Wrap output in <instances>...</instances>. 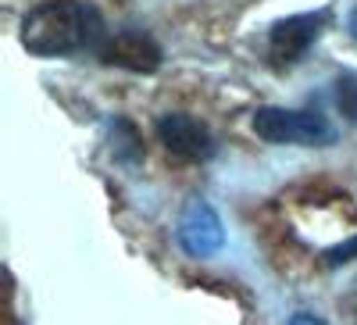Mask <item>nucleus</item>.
Here are the masks:
<instances>
[{
    "label": "nucleus",
    "mask_w": 357,
    "mask_h": 325,
    "mask_svg": "<svg viewBox=\"0 0 357 325\" xmlns=\"http://www.w3.org/2000/svg\"><path fill=\"white\" fill-rule=\"evenodd\" d=\"M333 22V11L321 8V11H304V15H289V18H279L272 22L264 36V50H268V61L275 68H293L301 65L307 50L321 40V33L329 29Z\"/></svg>",
    "instance_id": "obj_3"
},
{
    "label": "nucleus",
    "mask_w": 357,
    "mask_h": 325,
    "mask_svg": "<svg viewBox=\"0 0 357 325\" xmlns=\"http://www.w3.org/2000/svg\"><path fill=\"white\" fill-rule=\"evenodd\" d=\"M354 325H357V322H354Z\"/></svg>",
    "instance_id": "obj_12"
},
{
    "label": "nucleus",
    "mask_w": 357,
    "mask_h": 325,
    "mask_svg": "<svg viewBox=\"0 0 357 325\" xmlns=\"http://www.w3.org/2000/svg\"><path fill=\"white\" fill-rule=\"evenodd\" d=\"M333 100L350 126H357V72H340L333 79Z\"/></svg>",
    "instance_id": "obj_8"
},
{
    "label": "nucleus",
    "mask_w": 357,
    "mask_h": 325,
    "mask_svg": "<svg viewBox=\"0 0 357 325\" xmlns=\"http://www.w3.org/2000/svg\"><path fill=\"white\" fill-rule=\"evenodd\" d=\"M347 33H350V36L357 40V4H354V11L347 15Z\"/></svg>",
    "instance_id": "obj_11"
},
{
    "label": "nucleus",
    "mask_w": 357,
    "mask_h": 325,
    "mask_svg": "<svg viewBox=\"0 0 357 325\" xmlns=\"http://www.w3.org/2000/svg\"><path fill=\"white\" fill-rule=\"evenodd\" d=\"M289 325H325L318 315H307V311H301V315H293L289 318Z\"/></svg>",
    "instance_id": "obj_10"
},
{
    "label": "nucleus",
    "mask_w": 357,
    "mask_h": 325,
    "mask_svg": "<svg viewBox=\"0 0 357 325\" xmlns=\"http://www.w3.org/2000/svg\"><path fill=\"white\" fill-rule=\"evenodd\" d=\"M97 57L104 65L132 72V75H154L165 61V50L151 33H143V29H122V33L107 36V43L100 47Z\"/></svg>",
    "instance_id": "obj_5"
},
{
    "label": "nucleus",
    "mask_w": 357,
    "mask_h": 325,
    "mask_svg": "<svg viewBox=\"0 0 357 325\" xmlns=\"http://www.w3.org/2000/svg\"><path fill=\"white\" fill-rule=\"evenodd\" d=\"M354 257H357V236L347 240V243H340V247H333V250H325V264H347Z\"/></svg>",
    "instance_id": "obj_9"
},
{
    "label": "nucleus",
    "mask_w": 357,
    "mask_h": 325,
    "mask_svg": "<svg viewBox=\"0 0 357 325\" xmlns=\"http://www.w3.org/2000/svg\"><path fill=\"white\" fill-rule=\"evenodd\" d=\"M175 236H178V247H183L190 257H211L225 243V225H222V215L215 211L211 200L193 197L183 208Z\"/></svg>",
    "instance_id": "obj_6"
},
{
    "label": "nucleus",
    "mask_w": 357,
    "mask_h": 325,
    "mask_svg": "<svg viewBox=\"0 0 357 325\" xmlns=\"http://www.w3.org/2000/svg\"><path fill=\"white\" fill-rule=\"evenodd\" d=\"M107 22L89 0H43L22 15L18 40L33 57L100 54L107 43Z\"/></svg>",
    "instance_id": "obj_1"
},
{
    "label": "nucleus",
    "mask_w": 357,
    "mask_h": 325,
    "mask_svg": "<svg viewBox=\"0 0 357 325\" xmlns=\"http://www.w3.org/2000/svg\"><path fill=\"white\" fill-rule=\"evenodd\" d=\"M250 129L257 139L272 146H333L336 143V126L318 107L264 104L250 114Z\"/></svg>",
    "instance_id": "obj_2"
},
{
    "label": "nucleus",
    "mask_w": 357,
    "mask_h": 325,
    "mask_svg": "<svg viewBox=\"0 0 357 325\" xmlns=\"http://www.w3.org/2000/svg\"><path fill=\"white\" fill-rule=\"evenodd\" d=\"M154 136L161 139V146L172 158L190 161V165H207L218 154V139L207 129V122H200V118L186 111H165L154 122Z\"/></svg>",
    "instance_id": "obj_4"
},
{
    "label": "nucleus",
    "mask_w": 357,
    "mask_h": 325,
    "mask_svg": "<svg viewBox=\"0 0 357 325\" xmlns=\"http://www.w3.org/2000/svg\"><path fill=\"white\" fill-rule=\"evenodd\" d=\"M107 151L118 165H126V168H139L143 158H146L143 136L129 118H111L107 122Z\"/></svg>",
    "instance_id": "obj_7"
}]
</instances>
